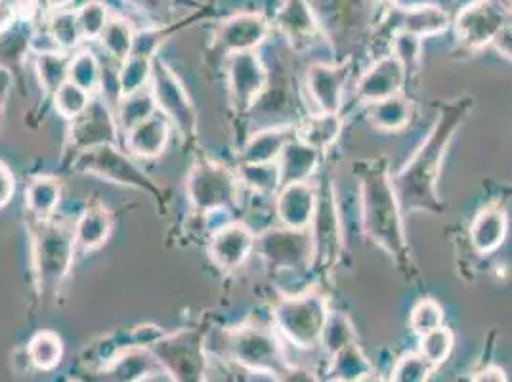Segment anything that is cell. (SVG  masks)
Wrapping results in <instances>:
<instances>
[{
    "label": "cell",
    "mask_w": 512,
    "mask_h": 382,
    "mask_svg": "<svg viewBox=\"0 0 512 382\" xmlns=\"http://www.w3.org/2000/svg\"><path fill=\"white\" fill-rule=\"evenodd\" d=\"M470 107L472 100L469 98H463L446 107L436 127L432 128L430 136L425 140L423 148L415 153L411 163L400 172L398 180L394 182V188L398 199L407 209L442 207L436 195L438 172L448 144L459 125L465 121Z\"/></svg>",
    "instance_id": "6da1fadb"
},
{
    "label": "cell",
    "mask_w": 512,
    "mask_h": 382,
    "mask_svg": "<svg viewBox=\"0 0 512 382\" xmlns=\"http://www.w3.org/2000/svg\"><path fill=\"white\" fill-rule=\"evenodd\" d=\"M362 188L363 232L371 241L398 260L406 258L407 243L398 195L392 178L383 161L362 165L360 170Z\"/></svg>",
    "instance_id": "7a4b0ae2"
},
{
    "label": "cell",
    "mask_w": 512,
    "mask_h": 382,
    "mask_svg": "<svg viewBox=\"0 0 512 382\" xmlns=\"http://www.w3.org/2000/svg\"><path fill=\"white\" fill-rule=\"evenodd\" d=\"M327 318V304L320 295L285 298L276 306L279 331L299 348H314L320 344Z\"/></svg>",
    "instance_id": "3957f363"
},
{
    "label": "cell",
    "mask_w": 512,
    "mask_h": 382,
    "mask_svg": "<svg viewBox=\"0 0 512 382\" xmlns=\"http://www.w3.org/2000/svg\"><path fill=\"white\" fill-rule=\"evenodd\" d=\"M230 350L237 363L256 373H281L287 363L278 339L260 327H243L230 335Z\"/></svg>",
    "instance_id": "277c9868"
},
{
    "label": "cell",
    "mask_w": 512,
    "mask_h": 382,
    "mask_svg": "<svg viewBox=\"0 0 512 382\" xmlns=\"http://www.w3.org/2000/svg\"><path fill=\"white\" fill-rule=\"evenodd\" d=\"M260 255L274 268H304L314 258V239L306 230H274L258 241Z\"/></svg>",
    "instance_id": "5b68a950"
},
{
    "label": "cell",
    "mask_w": 512,
    "mask_h": 382,
    "mask_svg": "<svg viewBox=\"0 0 512 382\" xmlns=\"http://www.w3.org/2000/svg\"><path fill=\"white\" fill-rule=\"evenodd\" d=\"M151 352L174 382H205L203 356L193 337L157 340Z\"/></svg>",
    "instance_id": "8992f818"
},
{
    "label": "cell",
    "mask_w": 512,
    "mask_h": 382,
    "mask_svg": "<svg viewBox=\"0 0 512 382\" xmlns=\"http://www.w3.org/2000/svg\"><path fill=\"white\" fill-rule=\"evenodd\" d=\"M150 85L155 104L163 109V113H167L182 132H192L195 125L192 102L171 69L159 60H153Z\"/></svg>",
    "instance_id": "52a82bcc"
},
{
    "label": "cell",
    "mask_w": 512,
    "mask_h": 382,
    "mask_svg": "<svg viewBox=\"0 0 512 382\" xmlns=\"http://www.w3.org/2000/svg\"><path fill=\"white\" fill-rule=\"evenodd\" d=\"M507 14L501 4L493 0H480L465 8L457 22L455 31L457 37L469 46H482V44L495 41V37L505 29Z\"/></svg>",
    "instance_id": "ba28073f"
},
{
    "label": "cell",
    "mask_w": 512,
    "mask_h": 382,
    "mask_svg": "<svg viewBox=\"0 0 512 382\" xmlns=\"http://www.w3.org/2000/svg\"><path fill=\"white\" fill-rule=\"evenodd\" d=\"M192 203L201 211H216L230 207L237 197L235 178L228 170L216 165H201L190 178Z\"/></svg>",
    "instance_id": "9c48e42d"
},
{
    "label": "cell",
    "mask_w": 512,
    "mask_h": 382,
    "mask_svg": "<svg viewBox=\"0 0 512 382\" xmlns=\"http://www.w3.org/2000/svg\"><path fill=\"white\" fill-rule=\"evenodd\" d=\"M268 81V73L256 52L230 54L228 85L235 107L245 111L253 106Z\"/></svg>",
    "instance_id": "30bf717a"
},
{
    "label": "cell",
    "mask_w": 512,
    "mask_h": 382,
    "mask_svg": "<svg viewBox=\"0 0 512 382\" xmlns=\"http://www.w3.org/2000/svg\"><path fill=\"white\" fill-rule=\"evenodd\" d=\"M75 234L64 228L50 226L43 230L37 241V266L44 285H58L69 272L73 260Z\"/></svg>",
    "instance_id": "8fae6325"
},
{
    "label": "cell",
    "mask_w": 512,
    "mask_h": 382,
    "mask_svg": "<svg viewBox=\"0 0 512 382\" xmlns=\"http://www.w3.org/2000/svg\"><path fill=\"white\" fill-rule=\"evenodd\" d=\"M117 127L106 102L92 100L85 113L73 121L71 136L77 146L85 149L115 146Z\"/></svg>",
    "instance_id": "7c38bea8"
},
{
    "label": "cell",
    "mask_w": 512,
    "mask_h": 382,
    "mask_svg": "<svg viewBox=\"0 0 512 382\" xmlns=\"http://www.w3.org/2000/svg\"><path fill=\"white\" fill-rule=\"evenodd\" d=\"M404 81H406V67L396 56H388L363 73L358 83V96L365 102L375 104L386 98L398 96Z\"/></svg>",
    "instance_id": "4fadbf2b"
},
{
    "label": "cell",
    "mask_w": 512,
    "mask_h": 382,
    "mask_svg": "<svg viewBox=\"0 0 512 382\" xmlns=\"http://www.w3.org/2000/svg\"><path fill=\"white\" fill-rule=\"evenodd\" d=\"M268 37V22L262 14H237L220 27L218 41L228 54L255 52Z\"/></svg>",
    "instance_id": "5bb4252c"
},
{
    "label": "cell",
    "mask_w": 512,
    "mask_h": 382,
    "mask_svg": "<svg viewBox=\"0 0 512 382\" xmlns=\"http://www.w3.org/2000/svg\"><path fill=\"white\" fill-rule=\"evenodd\" d=\"M318 209V193L306 182L287 184L279 193L278 216L291 230H308Z\"/></svg>",
    "instance_id": "9a60e30c"
},
{
    "label": "cell",
    "mask_w": 512,
    "mask_h": 382,
    "mask_svg": "<svg viewBox=\"0 0 512 382\" xmlns=\"http://www.w3.org/2000/svg\"><path fill=\"white\" fill-rule=\"evenodd\" d=\"M83 165L88 172H96L102 178H109L113 182H121L136 188H148V180L144 178V174L136 169L125 155L115 151L113 146L88 149L83 157Z\"/></svg>",
    "instance_id": "2e32d148"
},
{
    "label": "cell",
    "mask_w": 512,
    "mask_h": 382,
    "mask_svg": "<svg viewBox=\"0 0 512 382\" xmlns=\"http://www.w3.org/2000/svg\"><path fill=\"white\" fill-rule=\"evenodd\" d=\"M255 247V235L243 224H226L214 234L211 241V256L214 264L224 270L239 268Z\"/></svg>",
    "instance_id": "e0dca14e"
},
{
    "label": "cell",
    "mask_w": 512,
    "mask_h": 382,
    "mask_svg": "<svg viewBox=\"0 0 512 382\" xmlns=\"http://www.w3.org/2000/svg\"><path fill=\"white\" fill-rule=\"evenodd\" d=\"M314 256H320L321 262H333L339 255L341 245V228L335 201L329 190L318 195V209L314 216Z\"/></svg>",
    "instance_id": "ac0fdd59"
},
{
    "label": "cell",
    "mask_w": 512,
    "mask_h": 382,
    "mask_svg": "<svg viewBox=\"0 0 512 382\" xmlns=\"http://www.w3.org/2000/svg\"><path fill=\"white\" fill-rule=\"evenodd\" d=\"M346 83V69L335 65L318 64L308 71L306 85L320 107L321 113H339L342 92Z\"/></svg>",
    "instance_id": "d6986e66"
},
{
    "label": "cell",
    "mask_w": 512,
    "mask_h": 382,
    "mask_svg": "<svg viewBox=\"0 0 512 382\" xmlns=\"http://www.w3.org/2000/svg\"><path fill=\"white\" fill-rule=\"evenodd\" d=\"M163 371L161 363L150 350H128L107 365L106 377L111 382H140L153 373Z\"/></svg>",
    "instance_id": "ffe728a7"
},
{
    "label": "cell",
    "mask_w": 512,
    "mask_h": 382,
    "mask_svg": "<svg viewBox=\"0 0 512 382\" xmlns=\"http://www.w3.org/2000/svg\"><path fill=\"white\" fill-rule=\"evenodd\" d=\"M169 142V123L161 115H151L144 123L128 130V148L142 159L159 157Z\"/></svg>",
    "instance_id": "44dd1931"
},
{
    "label": "cell",
    "mask_w": 512,
    "mask_h": 382,
    "mask_svg": "<svg viewBox=\"0 0 512 382\" xmlns=\"http://www.w3.org/2000/svg\"><path fill=\"white\" fill-rule=\"evenodd\" d=\"M321 151L310 148L302 142H289L281 157H279V169H281V184H299L306 182L320 163Z\"/></svg>",
    "instance_id": "7402d4cb"
},
{
    "label": "cell",
    "mask_w": 512,
    "mask_h": 382,
    "mask_svg": "<svg viewBox=\"0 0 512 382\" xmlns=\"http://www.w3.org/2000/svg\"><path fill=\"white\" fill-rule=\"evenodd\" d=\"M278 25L293 43H310L318 35V22L306 0H285L279 8Z\"/></svg>",
    "instance_id": "603a6c76"
},
{
    "label": "cell",
    "mask_w": 512,
    "mask_h": 382,
    "mask_svg": "<svg viewBox=\"0 0 512 382\" xmlns=\"http://www.w3.org/2000/svg\"><path fill=\"white\" fill-rule=\"evenodd\" d=\"M507 235V216L501 209L488 207L478 214L470 228V241L478 253L495 251Z\"/></svg>",
    "instance_id": "cb8c5ba5"
},
{
    "label": "cell",
    "mask_w": 512,
    "mask_h": 382,
    "mask_svg": "<svg viewBox=\"0 0 512 382\" xmlns=\"http://www.w3.org/2000/svg\"><path fill=\"white\" fill-rule=\"evenodd\" d=\"M291 142V132L287 128H268L255 134L243 149V163L260 165L276 163L285 146Z\"/></svg>",
    "instance_id": "d4e9b609"
},
{
    "label": "cell",
    "mask_w": 512,
    "mask_h": 382,
    "mask_svg": "<svg viewBox=\"0 0 512 382\" xmlns=\"http://www.w3.org/2000/svg\"><path fill=\"white\" fill-rule=\"evenodd\" d=\"M113 230V218L104 207H92L86 209L85 214L79 218V224L75 228V243L86 251L98 249L107 241V237Z\"/></svg>",
    "instance_id": "484cf974"
},
{
    "label": "cell",
    "mask_w": 512,
    "mask_h": 382,
    "mask_svg": "<svg viewBox=\"0 0 512 382\" xmlns=\"http://www.w3.org/2000/svg\"><path fill=\"white\" fill-rule=\"evenodd\" d=\"M341 128V117L337 113H320V115L306 119L300 125L297 130V138L302 144L321 151V149L335 144V140L341 134Z\"/></svg>",
    "instance_id": "4316f807"
},
{
    "label": "cell",
    "mask_w": 512,
    "mask_h": 382,
    "mask_svg": "<svg viewBox=\"0 0 512 382\" xmlns=\"http://www.w3.org/2000/svg\"><path fill=\"white\" fill-rule=\"evenodd\" d=\"M449 27L448 14L438 6H411L402 20V31H407L419 39L444 33Z\"/></svg>",
    "instance_id": "83f0119b"
},
{
    "label": "cell",
    "mask_w": 512,
    "mask_h": 382,
    "mask_svg": "<svg viewBox=\"0 0 512 382\" xmlns=\"http://www.w3.org/2000/svg\"><path fill=\"white\" fill-rule=\"evenodd\" d=\"M60 197H62L60 182L54 178H48V176H39V178L31 180L27 193H25L29 211L41 220H46L50 214L56 211Z\"/></svg>",
    "instance_id": "f1b7e54d"
},
{
    "label": "cell",
    "mask_w": 512,
    "mask_h": 382,
    "mask_svg": "<svg viewBox=\"0 0 512 382\" xmlns=\"http://www.w3.org/2000/svg\"><path fill=\"white\" fill-rule=\"evenodd\" d=\"M373 375V367L356 342L333 354V379L341 382H360Z\"/></svg>",
    "instance_id": "f546056e"
},
{
    "label": "cell",
    "mask_w": 512,
    "mask_h": 382,
    "mask_svg": "<svg viewBox=\"0 0 512 382\" xmlns=\"http://www.w3.org/2000/svg\"><path fill=\"white\" fill-rule=\"evenodd\" d=\"M27 356L37 369L52 371L62 363L64 342L52 331H41L29 340Z\"/></svg>",
    "instance_id": "4dcf8cb0"
},
{
    "label": "cell",
    "mask_w": 512,
    "mask_h": 382,
    "mask_svg": "<svg viewBox=\"0 0 512 382\" xmlns=\"http://www.w3.org/2000/svg\"><path fill=\"white\" fill-rule=\"evenodd\" d=\"M155 109L157 104H155L153 92L148 88L125 96L117 104V125L128 132L136 125L144 123L146 119H150L151 115H155Z\"/></svg>",
    "instance_id": "1f68e13d"
},
{
    "label": "cell",
    "mask_w": 512,
    "mask_h": 382,
    "mask_svg": "<svg viewBox=\"0 0 512 382\" xmlns=\"http://www.w3.org/2000/svg\"><path fill=\"white\" fill-rule=\"evenodd\" d=\"M134 35H136V31H134L132 23L123 18H111L98 41L115 62L123 64L132 54Z\"/></svg>",
    "instance_id": "d6a6232c"
},
{
    "label": "cell",
    "mask_w": 512,
    "mask_h": 382,
    "mask_svg": "<svg viewBox=\"0 0 512 382\" xmlns=\"http://www.w3.org/2000/svg\"><path fill=\"white\" fill-rule=\"evenodd\" d=\"M104 67L94 52L81 50L69 58V83L81 86L88 94H94L102 85Z\"/></svg>",
    "instance_id": "836d02e7"
},
{
    "label": "cell",
    "mask_w": 512,
    "mask_h": 382,
    "mask_svg": "<svg viewBox=\"0 0 512 382\" xmlns=\"http://www.w3.org/2000/svg\"><path fill=\"white\" fill-rule=\"evenodd\" d=\"M371 123L381 130H402L411 119V106L404 98L392 96L381 102H375L371 107Z\"/></svg>",
    "instance_id": "e575fe53"
},
{
    "label": "cell",
    "mask_w": 512,
    "mask_h": 382,
    "mask_svg": "<svg viewBox=\"0 0 512 382\" xmlns=\"http://www.w3.org/2000/svg\"><path fill=\"white\" fill-rule=\"evenodd\" d=\"M46 29L50 31V35L54 37V41L60 46L62 52L73 50L81 44V41H85L77 20V10H71V8L50 14Z\"/></svg>",
    "instance_id": "d590c367"
},
{
    "label": "cell",
    "mask_w": 512,
    "mask_h": 382,
    "mask_svg": "<svg viewBox=\"0 0 512 382\" xmlns=\"http://www.w3.org/2000/svg\"><path fill=\"white\" fill-rule=\"evenodd\" d=\"M151 71H153V60L140 58V56H128L119 69L121 98L146 90L151 83Z\"/></svg>",
    "instance_id": "8d00e7d4"
},
{
    "label": "cell",
    "mask_w": 512,
    "mask_h": 382,
    "mask_svg": "<svg viewBox=\"0 0 512 382\" xmlns=\"http://www.w3.org/2000/svg\"><path fill=\"white\" fill-rule=\"evenodd\" d=\"M37 73L44 88L56 94L69 81V58L64 52L37 56Z\"/></svg>",
    "instance_id": "74e56055"
},
{
    "label": "cell",
    "mask_w": 512,
    "mask_h": 382,
    "mask_svg": "<svg viewBox=\"0 0 512 382\" xmlns=\"http://www.w3.org/2000/svg\"><path fill=\"white\" fill-rule=\"evenodd\" d=\"M239 178L251 190L272 193V191L278 190V186L281 184V169H279V163H260V165L243 163L239 170Z\"/></svg>",
    "instance_id": "f35d334b"
},
{
    "label": "cell",
    "mask_w": 512,
    "mask_h": 382,
    "mask_svg": "<svg viewBox=\"0 0 512 382\" xmlns=\"http://www.w3.org/2000/svg\"><path fill=\"white\" fill-rule=\"evenodd\" d=\"M92 102V94H88L81 86L73 83H65L56 94H54V104L58 113L65 119H79L85 113Z\"/></svg>",
    "instance_id": "ab89813d"
},
{
    "label": "cell",
    "mask_w": 512,
    "mask_h": 382,
    "mask_svg": "<svg viewBox=\"0 0 512 382\" xmlns=\"http://www.w3.org/2000/svg\"><path fill=\"white\" fill-rule=\"evenodd\" d=\"M77 20L83 33L85 41H96L104 33L107 23H109V12L107 6L100 0H88L79 10H77Z\"/></svg>",
    "instance_id": "60d3db41"
},
{
    "label": "cell",
    "mask_w": 512,
    "mask_h": 382,
    "mask_svg": "<svg viewBox=\"0 0 512 382\" xmlns=\"http://www.w3.org/2000/svg\"><path fill=\"white\" fill-rule=\"evenodd\" d=\"M455 344V337L448 327H438L434 331H430L427 335L421 337V346H419V354L430 363V365H440L448 360L451 350Z\"/></svg>",
    "instance_id": "b9f144b4"
},
{
    "label": "cell",
    "mask_w": 512,
    "mask_h": 382,
    "mask_svg": "<svg viewBox=\"0 0 512 382\" xmlns=\"http://www.w3.org/2000/svg\"><path fill=\"white\" fill-rule=\"evenodd\" d=\"M356 342V335L352 329L350 319L342 314H329L323 335H321V344L329 354H337L344 346Z\"/></svg>",
    "instance_id": "7bdbcfd3"
},
{
    "label": "cell",
    "mask_w": 512,
    "mask_h": 382,
    "mask_svg": "<svg viewBox=\"0 0 512 382\" xmlns=\"http://www.w3.org/2000/svg\"><path fill=\"white\" fill-rule=\"evenodd\" d=\"M442 323H444V310H442V306H440L436 300H432V298L421 300V302L413 308V312H411V329H413V333H417L419 337H423V335H427L430 331L442 327Z\"/></svg>",
    "instance_id": "ee69618b"
},
{
    "label": "cell",
    "mask_w": 512,
    "mask_h": 382,
    "mask_svg": "<svg viewBox=\"0 0 512 382\" xmlns=\"http://www.w3.org/2000/svg\"><path fill=\"white\" fill-rule=\"evenodd\" d=\"M432 365L421 354H406L396 361L390 382H427Z\"/></svg>",
    "instance_id": "f6af8a7d"
},
{
    "label": "cell",
    "mask_w": 512,
    "mask_h": 382,
    "mask_svg": "<svg viewBox=\"0 0 512 382\" xmlns=\"http://www.w3.org/2000/svg\"><path fill=\"white\" fill-rule=\"evenodd\" d=\"M394 56L402 62L406 71L417 69L421 64V39L407 31H400L394 41Z\"/></svg>",
    "instance_id": "bcb514c9"
},
{
    "label": "cell",
    "mask_w": 512,
    "mask_h": 382,
    "mask_svg": "<svg viewBox=\"0 0 512 382\" xmlns=\"http://www.w3.org/2000/svg\"><path fill=\"white\" fill-rule=\"evenodd\" d=\"M161 43V35L153 29H146L134 35V44H132V54L130 56H140V58H148L153 60L157 48Z\"/></svg>",
    "instance_id": "7dc6e473"
},
{
    "label": "cell",
    "mask_w": 512,
    "mask_h": 382,
    "mask_svg": "<svg viewBox=\"0 0 512 382\" xmlns=\"http://www.w3.org/2000/svg\"><path fill=\"white\" fill-rule=\"evenodd\" d=\"M16 191V180L12 170L8 169L2 161H0V209L6 207Z\"/></svg>",
    "instance_id": "c3c4849f"
},
{
    "label": "cell",
    "mask_w": 512,
    "mask_h": 382,
    "mask_svg": "<svg viewBox=\"0 0 512 382\" xmlns=\"http://www.w3.org/2000/svg\"><path fill=\"white\" fill-rule=\"evenodd\" d=\"M281 382H318L314 379L312 373L304 371V369H293V367H285L281 373L276 375Z\"/></svg>",
    "instance_id": "681fc988"
},
{
    "label": "cell",
    "mask_w": 512,
    "mask_h": 382,
    "mask_svg": "<svg viewBox=\"0 0 512 382\" xmlns=\"http://www.w3.org/2000/svg\"><path fill=\"white\" fill-rule=\"evenodd\" d=\"M16 16H18V12H16L14 2L12 0H0V31L8 29Z\"/></svg>",
    "instance_id": "f907efd6"
},
{
    "label": "cell",
    "mask_w": 512,
    "mask_h": 382,
    "mask_svg": "<svg viewBox=\"0 0 512 382\" xmlns=\"http://www.w3.org/2000/svg\"><path fill=\"white\" fill-rule=\"evenodd\" d=\"M472 382H507V377L499 367H486L474 375Z\"/></svg>",
    "instance_id": "816d5d0a"
},
{
    "label": "cell",
    "mask_w": 512,
    "mask_h": 382,
    "mask_svg": "<svg viewBox=\"0 0 512 382\" xmlns=\"http://www.w3.org/2000/svg\"><path fill=\"white\" fill-rule=\"evenodd\" d=\"M73 0H39V6L46 10L48 14H54V12H60V10H69Z\"/></svg>",
    "instance_id": "f5cc1de1"
},
{
    "label": "cell",
    "mask_w": 512,
    "mask_h": 382,
    "mask_svg": "<svg viewBox=\"0 0 512 382\" xmlns=\"http://www.w3.org/2000/svg\"><path fill=\"white\" fill-rule=\"evenodd\" d=\"M495 43L499 44V48L512 58V29H503L497 37H495Z\"/></svg>",
    "instance_id": "db71d44e"
},
{
    "label": "cell",
    "mask_w": 512,
    "mask_h": 382,
    "mask_svg": "<svg viewBox=\"0 0 512 382\" xmlns=\"http://www.w3.org/2000/svg\"><path fill=\"white\" fill-rule=\"evenodd\" d=\"M384 2H396V0H384Z\"/></svg>",
    "instance_id": "11a10c76"
},
{
    "label": "cell",
    "mask_w": 512,
    "mask_h": 382,
    "mask_svg": "<svg viewBox=\"0 0 512 382\" xmlns=\"http://www.w3.org/2000/svg\"><path fill=\"white\" fill-rule=\"evenodd\" d=\"M329 382H341V381H337V379H333V381H329Z\"/></svg>",
    "instance_id": "9f6ffc18"
}]
</instances>
